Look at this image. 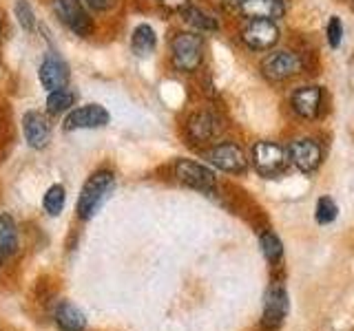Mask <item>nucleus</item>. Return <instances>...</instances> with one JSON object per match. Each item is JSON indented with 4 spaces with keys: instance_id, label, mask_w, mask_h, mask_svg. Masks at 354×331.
Segmentation results:
<instances>
[{
    "instance_id": "21",
    "label": "nucleus",
    "mask_w": 354,
    "mask_h": 331,
    "mask_svg": "<svg viewBox=\"0 0 354 331\" xmlns=\"http://www.w3.org/2000/svg\"><path fill=\"white\" fill-rule=\"evenodd\" d=\"M64 205H66V190H64V185L62 183L49 185V190L44 192V197H42L44 212H47L49 217H60Z\"/></svg>"
},
{
    "instance_id": "27",
    "label": "nucleus",
    "mask_w": 354,
    "mask_h": 331,
    "mask_svg": "<svg viewBox=\"0 0 354 331\" xmlns=\"http://www.w3.org/2000/svg\"><path fill=\"white\" fill-rule=\"evenodd\" d=\"M158 3H160L162 7H166L169 11H180V14H182V11H184L188 5H191L188 0H158Z\"/></svg>"
},
{
    "instance_id": "9",
    "label": "nucleus",
    "mask_w": 354,
    "mask_h": 331,
    "mask_svg": "<svg viewBox=\"0 0 354 331\" xmlns=\"http://www.w3.org/2000/svg\"><path fill=\"white\" fill-rule=\"evenodd\" d=\"M38 80H40L42 88L47 93L60 91V88H66V86H69V80H71L69 64H66L60 58V55H47V58L40 62Z\"/></svg>"
},
{
    "instance_id": "22",
    "label": "nucleus",
    "mask_w": 354,
    "mask_h": 331,
    "mask_svg": "<svg viewBox=\"0 0 354 331\" xmlns=\"http://www.w3.org/2000/svg\"><path fill=\"white\" fill-rule=\"evenodd\" d=\"M18 250V228L9 214H0V252L14 254Z\"/></svg>"
},
{
    "instance_id": "26",
    "label": "nucleus",
    "mask_w": 354,
    "mask_h": 331,
    "mask_svg": "<svg viewBox=\"0 0 354 331\" xmlns=\"http://www.w3.org/2000/svg\"><path fill=\"white\" fill-rule=\"evenodd\" d=\"M326 38H328V44H330L332 49H339L341 47V40H343V22H341L339 16H332L328 20Z\"/></svg>"
},
{
    "instance_id": "25",
    "label": "nucleus",
    "mask_w": 354,
    "mask_h": 331,
    "mask_svg": "<svg viewBox=\"0 0 354 331\" xmlns=\"http://www.w3.org/2000/svg\"><path fill=\"white\" fill-rule=\"evenodd\" d=\"M337 214H339V208H337V203L332 201L330 197H321L319 201H317V223H321V225H328V223H332V221L337 219Z\"/></svg>"
},
{
    "instance_id": "12",
    "label": "nucleus",
    "mask_w": 354,
    "mask_h": 331,
    "mask_svg": "<svg viewBox=\"0 0 354 331\" xmlns=\"http://www.w3.org/2000/svg\"><path fill=\"white\" fill-rule=\"evenodd\" d=\"M321 146L315 139H297L288 148V159H290L301 172H315L321 163Z\"/></svg>"
},
{
    "instance_id": "13",
    "label": "nucleus",
    "mask_w": 354,
    "mask_h": 331,
    "mask_svg": "<svg viewBox=\"0 0 354 331\" xmlns=\"http://www.w3.org/2000/svg\"><path fill=\"white\" fill-rule=\"evenodd\" d=\"M186 132L191 141L195 143H206L210 139L217 137L219 132V119L215 113H210V110H197L186 121Z\"/></svg>"
},
{
    "instance_id": "24",
    "label": "nucleus",
    "mask_w": 354,
    "mask_h": 331,
    "mask_svg": "<svg viewBox=\"0 0 354 331\" xmlns=\"http://www.w3.org/2000/svg\"><path fill=\"white\" fill-rule=\"evenodd\" d=\"M259 245H261V252L263 257L268 259L270 263H277L281 257H283V245L277 234H272V232H261L259 237Z\"/></svg>"
},
{
    "instance_id": "10",
    "label": "nucleus",
    "mask_w": 354,
    "mask_h": 331,
    "mask_svg": "<svg viewBox=\"0 0 354 331\" xmlns=\"http://www.w3.org/2000/svg\"><path fill=\"white\" fill-rule=\"evenodd\" d=\"M206 159L213 163L215 168L224 170V172H243L248 166L243 150L237 146V143H230V141L213 146L206 152Z\"/></svg>"
},
{
    "instance_id": "14",
    "label": "nucleus",
    "mask_w": 354,
    "mask_h": 331,
    "mask_svg": "<svg viewBox=\"0 0 354 331\" xmlns=\"http://www.w3.org/2000/svg\"><path fill=\"white\" fill-rule=\"evenodd\" d=\"M286 316H288V294L283 287L277 285L266 294L261 325H263V329H277V327H281Z\"/></svg>"
},
{
    "instance_id": "23",
    "label": "nucleus",
    "mask_w": 354,
    "mask_h": 331,
    "mask_svg": "<svg viewBox=\"0 0 354 331\" xmlns=\"http://www.w3.org/2000/svg\"><path fill=\"white\" fill-rule=\"evenodd\" d=\"M14 16L18 20V25L25 29V31H36L38 29V18H36V11H33L29 0H16L14 5Z\"/></svg>"
},
{
    "instance_id": "16",
    "label": "nucleus",
    "mask_w": 354,
    "mask_h": 331,
    "mask_svg": "<svg viewBox=\"0 0 354 331\" xmlns=\"http://www.w3.org/2000/svg\"><path fill=\"white\" fill-rule=\"evenodd\" d=\"M321 93L319 86H301L297 88L292 93V108L299 117H306V119H315L319 115V108H321Z\"/></svg>"
},
{
    "instance_id": "11",
    "label": "nucleus",
    "mask_w": 354,
    "mask_h": 331,
    "mask_svg": "<svg viewBox=\"0 0 354 331\" xmlns=\"http://www.w3.org/2000/svg\"><path fill=\"white\" fill-rule=\"evenodd\" d=\"M22 132H25V141L33 150L47 148L51 141V124L49 117L40 113V110H27L22 115Z\"/></svg>"
},
{
    "instance_id": "1",
    "label": "nucleus",
    "mask_w": 354,
    "mask_h": 331,
    "mask_svg": "<svg viewBox=\"0 0 354 331\" xmlns=\"http://www.w3.org/2000/svg\"><path fill=\"white\" fill-rule=\"evenodd\" d=\"M115 188V172L109 168H97L88 179L84 181L80 197H77L75 212L82 221L93 219L100 208L106 203V199L111 197Z\"/></svg>"
},
{
    "instance_id": "28",
    "label": "nucleus",
    "mask_w": 354,
    "mask_h": 331,
    "mask_svg": "<svg viewBox=\"0 0 354 331\" xmlns=\"http://www.w3.org/2000/svg\"><path fill=\"white\" fill-rule=\"evenodd\" d=\"M113 0H84V5L91 11H106Z\"/></svg>"
},
{
    "instance_id": "29",
    "label": "nucleus",
    "mask_w": 354,
    "mask_h": 331,
    "mask_svg": "<svg viewBox=\"0 0 354 331\" xmlns=\"http://www.w3.org/2000/svg\"><path fill=\"white\" fill-rule=\"evenodd\" d=\"M0 36H3V22H0Z\"/></svg>"
},
{
    "instance_id": "3",
    "label": "nucleus",
    "mask_w": 354,
    "mask_h": 331,
    "mask_svg": "<svg viewBox=\"0 0 354 331\" xmlns=\"http://www.w3.org/2000/svg\"><path fill=\"white\" fill-rule=\"evenodd\" d=\"M53 14L66 29L80 38H88L95 29L93 18L82 0H53Z\"/></svg>"
},
{
    "instance_id": "8",
    "label": "nucleus",
    "mask_w": 354,
    "mask_h": 331,
    "mask_svg": "<svg viewBox=\"0 0 354 331\" xmlns=\"http://www.w3.org/2000/svg\"><path fill=\"white\" fill-rule=\"evenodd\" d=\"M241 40L252 51L272 49L279 40V27L274 20H248V25L241 29Z\"/></svg>"
},
{
    "instance_id": "6",
    "label": "nucleus",
    "mask_w": 354,
    "mask_h": 331,
    "mask_svg": "<svg viewBox=\"0 0 354 331\" xmlns=\"http://www.w3.org/2000/svg\"><path fill=\"white\" fill-rule=\"evenodd\" d=\"M252 163H254V168H257L259 174L274 177L286 168L288 154L279 143L259 141V143H254V148H252Z\"/></svg>"
},
{
    "instance_id": "15",
    "label": "nucleus",
    "mask_w": 354,
    "mask_h": 331,
    "mask_svg": "<svg viewBox=\"0 0 354 331\" xmlns=\"http://www.w3.org/2000/svg\"><path fill=\"white\" fill-rule=\"evenodd\" d=\"M239 11L248 20H279L286 7L283 0H239Z\"/></svg>"
},
{
    "instance_id": "19",
    "label": "nucleus",
    "mask_w": 354,
    "mask_h": 331,
    "mask_svg": "<svg viewBox=\"0 0 354 331\" xmlns=\"http://www.w3.org/2000/svg\"><path fill=\"white\" fill-rule=\"evenodd\" d=\"M75 102H77V91H73V88H60V91H51L47 93V102H44V106H47V115H64L69 113V110L75 108Z\"/></svg>"
},
{
    "instance_id": "5",
    "label": "nucleus",
    "mask_w": 354,
    "mask_h": 331,
    "mask_svg": "<svg viewBox=\"0 0 354 331\" xmlns=\"http://www.w3.org/2000/svg\"><path fill=\"white\" fill-rule=\"evenodd\" d=\"M111 121L109 110L102 104H84L75 106L69 110L64 117V130H93V128H104Z\"/></svg>"
},
{
    "instance_id": "18",
    "label": "nucleus",
    "mask_w": 354,
    "mask_h": 331,
    "mask_svg": "<svg viewBox=\"0 0 354 331\" xmlns=\"http://www.w3.org/2000/svg\"><path fill=\"white\" fill-rule=\"evenodd\" d=\"M55 325L62 331H84L86 327V316L82 314V309H77L71 303H60L55 309Z\"/></svg>"
},
{
    "instance_id": "20",
    "label": "nucleus",
    "mask_w": 354,
    "mask_h": 331,
    "mask_svg": "<svg viewBox=\"0 0 354 331\" xmlns=\"http://www.w3.org/2000/svg\"><path fill=\"white\" fill-rule=\"evenodd\" d=\"M182 18L191 25L193 29H197V31H217L219 29V22H217V18H213L210 14H206V11H202V9H197V7H193V5H188L184 11H182Z\"/></svg>"
},
{
    "instance_id": "7",
    "label": "nucleus",
    "mask_w": 354,
    "mask_h": 331,
    "mask_svg": "<svg viewBox=\"0 0 354 331\" xmlns=\"http://www.w3.org/2000/svg\"><path fill=\"white\" fill-rule=\"evenodd\" d=\"M304 69L301 55L292 51H277L270 53L268 58L261 62V73L272 82H283L288 77L297 75Z\"/></svg>"
},
{
    "instance_id": "2",
    "label": "nucleus",
    "mask_w": 354,
    "mask_h": 331,
    "mask_svg": "<svg viewBox=\"0 0 354 331\" xmlns=\"http://www.w3.org/2000/svg\"><path fill=\"white\" fill-rule=\"evenodd\" d=\"M173 66L182 73L197 71L204 62V38L195 31H180L171 40Z\"/></svg>"
},
{
    "instance_id": "17",
    "label": "nucleus",
    "mask_w": 354,
    "mask_h": 331,
    "mask_svg": "<svg viewBox=\"0 0 354 331\" xmlns=\"http://www.w3.org/2000/svg\"><path fill=\"white\" fill-rule=\"evenodd\" d=\"M158 49V33L151 25L142 22L131 33V51L138 55V58H149V55Z\"/></svg>"
},
{
    "instance_id": "4",
    "label": "nucleus",
    "mask_w": 354,
    "mask_h": 331,
    "mask_svg": "<svg viewBox=\"0 0 354 331\" xmlns=\"http://www.w3.org/2000/svg\"><path fill=\"white\" fill-rule=\"evenodd\" d=\"M175 177H177V181H182L184 185L204 194H210L215 190V172L206 168L204 163H197L193 159H177Z\"/></svg>"
}]
</instances>
